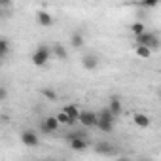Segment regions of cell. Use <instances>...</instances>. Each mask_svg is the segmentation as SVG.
I'll list each match as a JSON object with an SVG mask.
<instances>
[{"mask_svg":"<svg viewBox=\"0 0 161 161\" xmlns=\"http://www.w3.org/2000/svg\"><path fill=\"white\" fill-rule=\"evenodd\" d=\"M59 119H57V116H47L42 123H40V129L44 131V133H55L57 129H59Z\"/></svg>","mask_w":161,"mask_h":161,"instance_id":"4","label":"cell"},{"mask_svg":"<svg viewBox=\"0 0 161 161\" xmlns=\"http://www.w3.org/2000/svg\"><path fill=\"white\" fill-rule=\"evenodd\" d=\"M8 49H10V46H8V40H6V38H2V40H0V55H2V57H6V55H8Z\"/></svg>","mask_w":161,"mask_h":161,"instance_id":"20","label":"cell"},{"mask_svg":"<svg viewBox=\"0 0 161 161\" xmlns=\"http://www.w3.org/2000/svg\"><path fill=\"white\" fill-rule=\"evenodd\" d=\"M78 121L82 123L84 127H97V123H99V114H95V112H82Z\"/></svg>","mask_w":161,"mask_h":161,"instance_id":"3","label":"cell"},{"mask_svg":"<svg viewBox=\"0 0 161 161\" xmlns=\"http://www.w3.org/2000/svg\"><path fill=\"white\" fill-rule=\"evenodd\" d=\"M133 121H135L138 127H142V129H148V127H150V118H148L146 114H142V112H136V114L133 116Z\"/></svg>","mask_w":161,"mask_h":161,"instance_id":"9","label":"cell"},{"mask_svg":"<svg viewBox=\"0 0 161 161\" xmlns=\"http://www.w3.org/2000/svg\"><path fill=\"white\" fill-rule=\"evenodd\" d=\"M42 95H44L46 99H49V101H57V93L51 91V89H42Z\"/></svg>","mask_w":161,"mask_h":161,"instance_id":"22","label":"cell"},{"mask_svg":"<svg viewBox=\"0 0 161 161\" xmlns=\"http://www.w3.org/2000/svg\"><path fill=\"white\" fill-rule=\"evenodd\" d=\"M51 55H53V49H51V47H47V46H38V49L32 53V63H34L36 66H44V64L49 61Z\"/></svg>","mask_w":161,"mask_h":161,"instance_id":"2","label":"cell"},{"mask_svg":"<svg viewBox=\"0 0 161 161\" xmlns=\"http://www.w3.org/2000/svg\"><path fill=\"white\" fill-rule=\"evenodd\" d=\"M36 19H38V25H42V27H51L53 25V17L47 12H44V10H40L36 14Z\"/></svg>","mask_w":161,"mask_h":161,"instance_id":"8","label":"cell"},{"mask_svg":"<svg viewBox=\"0 0 161 161\" xmlns=\"http://www.w3.org/2000/svg\"><path fill=\"white\" fill-rule=\"evenodd\" d=\"M6 97H8V91H6V87H0V101H6Z\"/></svg>","mask_w":161,"mask_h":161,"instance_id":"23","label":"cell"},{"mask_svg":"<svg viewBox=\"0 0 161 161\" xmlns=\"http://www.w3.org/2000/svg\"><path fill=\"white\" fill-rule=\"evenodd\" d=\"M110 146H112V144H108V142H99L95 150H97L99 153H104V152H110V150H112Z\"/></svg>","mask_w":161,"mask_h":161,"instance_id":"21","label":"cell"},{"mask_svg":"<svg viewBox=\"0 0 161 161\" xmlns=\"http://www.w3.org/2000/svg\"><path fill=\"white\" fill-rule=\"evenodd\" d=\"M99 118H106V119H114V118H116V114H114V112L110 110V106H108V108H103V110L99 112Z\"/></svg>","mask_w":161,"mask_h":161,"instance_id":"19","label":"cell"},{"mask_svg":"<svg viewBox=\"0 0 161 161\" xmlns=\"http://www.w3.org/2000/svg\"><path fill=\"white\" fill-rule=\"evenodd\" d=\"M135 51H136V55H138L140 59H148V57H152V53H153V49H152V47L142 46V44H136Z\"/></svg>","mask_w":161,"mask_h":161,"instance_id":"11","label":"cell"},{"mask_svg":"<svg viewBox=\"0 0 161 161\" xmlns=\"http://www.w3.org/2000/svg\"><path fill=\"white\" fill-rule=\"evenodd\" d=\"M57 119H59V123H61V125H74V123H76V121H74V119L64 112V110L57 114Z\"/></svg>","mask_w":161,"mask_h":161,"instance_id":"16","label":"cell"},{"mask_svg":"<svg viewBox=\"0 0 161 161\" xmlns=\"http://www.w3.org/2000/svg\"><path fill=\"white\" fill-rule=\"evenodd\" d=\"M82 66H84L86 70H97V66H99V57L93 55V53L84 55V57H82Z\"/></svg>","mask_w":161,"mask_h":161,"instance_id":"6","label":"cell"},{"mask_svg":"<svg viewBox=\"0 0 161 161\" xmlns=\"http://www.w3.org/2000/svg\"><path fill=\"white\" fill-rule=\"evenodd\" d=\"M10 4H12V0H0V6H4V8L10 6Z\"/></svg>","mask_w":161,"mask_h":161,"instance_id":"24","label":"cell"},{"mask_svg":"<svg viewBox=\"0 0 161 161\" xmlns=\"http://www.w3.org/2000/svg\"><path fill=\"white\" fill-rule=\"evenodd\" d=\"M159 97H161V91H159Z\"/></svg>","mask_w":161,"mask_h":161,"instance_id":"25","label":"cell"},{"mask_svg":"<svg viewBox=\"0 0 161 161\" xmlns=\"http://www.w3.org/2000/svg\"><path fill=\"white\" fill-rule=\"evenodd\" d=\"M131 31H133V34H135V36H138V34L146 32V27H144V23H140V21H135V23L131 25Z\"/></svg>","mask_w":161,"mask_h":161,"instance_id":"17","label":"cell"},{"mask_svg":"<svg viewBox=\"0 0 161 161\" xmlns=\"http://www.w3.org/2000/svg\"><path fill=\"white\" fill-rule=\"evenodd\" d=\"M70 46L76 47V49H80V47L84 46V36L80 34V32H72V36H70Z\"/></svg>","mask_w":161,"mask_h":161,"instance_id":"14","label":"cell"},{"mask_svg":"<svg viewBox=\"0 0 161 161\" xmlns=\"http://www.w3.org/2000/svg\"><path fill=\"white\" fill-rule=\"evenodd\" d=\"M97 127L104 133H112L114 131V119H106V118H99V123Z\"/></svg>","mask_w":161,"mask_h":161,"instance_id":"10","label":"cell"},{"mask_svg":"<svg viewBox=\"0 0 161 161\" xmlns=\"http://www.w3.org/2000/svg\"><path fill=\"white\" fill-rule=\"evenodd\" d=\"M51 49H53V55H55L57 59H63V61H64V59L68 57V51H66V47H64L63 44H55Z\"/></svg>","mask_w":161,"mask_h":161,"instance_id":"13","label":"cell"},{"mask_svg":"<svg viewBox=\"0 0 161 161\" xmlns=\"http://www.w3.org/2000/svg\"><path fill=\"white\" fill-rule=\"evenodd\" d=\"M63 110H64V112L74 119V121H78V119H80V114H82V110H80L76 104H68V106H64Z\"/></svg>","mask_w":161,"mask_h":161,"instance_id":"12","label":"cell"},{"mask_svg":"<svg viewBox=\"0 0 161 161\" xmlns=\"http://www.w3.org/2000/svg\"><path fill=\"white\" fill-rule=\"evenodd\" d=\"M159 2L161 0H138V6H142V8H155Z\"/></svg>","mask_w":161,"mask_h":161,"instance_id":"18","label":"cell"},{"mask_svg":"<svg viewBox=\"0 0 161 161\" xmlns=\"http://www.w3.org/2000/svg\"><path fill=\"white\" fill-rule=\"evenodd\" d=\"M87 146H89V144H87L86 136H72V138H70V148L76 150V152H84Z\"/></svg>","mask_w":161,"mask_h":161,"instance_id":"7","label":"cell"},{"mask_svg":"<svg viewBox=\"0 0 161 161\" xmlns=\"http://www.w3.org/2000/svg\"><path fill=\"white\" fill-rule=\"evenodd\" d=\"M108 106H110V110H112V112H114L116 116H119V114H121V101H119L118 97H112V99H110V104H108Z\"/></svg>","mask_w":161,"mask_h":161,"instance_id":"15","label":"cell"},{"mask_svg":"<svg viewBox=\"0 0 161 161\" xmlns=\"http://www.w3.org/2000/svg\"><path fill=\"white\" fill-rule=\"evenodd\" d=\"M21 142L25 146H31V148H36L40 144V140H38V136H36L34 131H23L21 133Z\"/></svg>","mask_w":161,"mask_h":161,"instance_id":"5","label":"cell"},{"mask_svg":"<svg viewBox=\"0 0 161 161\" xmlns=\"http://www.w3.org/2000/svg\"><path fill=\"white\" fill-rule=\"evenodd\" d=\"M135 38H136V44L148 46V47H152L153 51H157V49L161 47V40H159V36H157L155 32H142V34H138V36H135Z\"/></svg>","mask_w":161,"mask_h":161,"instance_id":"1","label":"cell"}]
</instances>
